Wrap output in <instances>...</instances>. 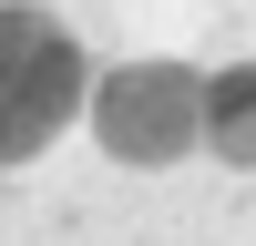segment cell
<instances>
[{
  "label": "cell",
  "instance_id": "3957f363",
  "mask_svg": "<svg viewBox=\"0 0 256 246\" xmlns=\"http://www.w3.org/2000/svg\"><path fill=\"white\" fill-rule=\"evenodd\" d=\"M195 123L216 134L226 164H256V62L246 72H216V92H195Z\"/></svg>",
  "mask_w": 256,
  "mask_h": 246
},
{
  "label": "cell",
  "instance_id": "7a4b0ae2",
  "mask_svg": "<svg viewBox=\"0 0 256 246\" xmlns=\"http://www.w3.org/2000/svg\"><path fill=\"white\" fill-rule=\"evenodd\" d=\"M102 144H113L123 164H174L184 144H195V82H184L174 62L123 72L113 92H102Z\"/></svg>",
  "mask_w": 256,
  "mask_h": 246
},
{
  "label": "cell",
  "instance_id": "6da1fadb",
  "mask_svg": "<svg viewBox=\"0 0 256 246\" xmlns=\"http://www.w3.org/2000/svg\"><path fill=\"white\" fill-rule=\"evenodd\" d=\"M82 113V41L52 10H0V164L41 154Z\"/></svg>",
  "mask_w": 256,
  "mask_h": 246
}]
</instances>
